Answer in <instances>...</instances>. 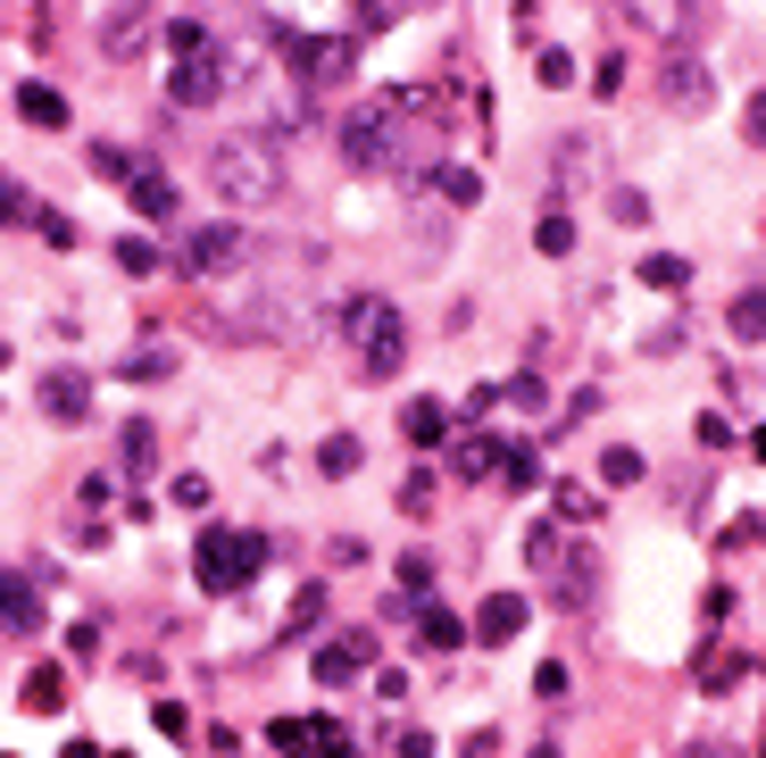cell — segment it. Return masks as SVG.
Returning a JSON list of instances; mask_svg holds the SVG:
<instances>
[{
  "label": "cell",
  "instance_id": "obj_47",
  "mask_svg": "<svg viewBox=\"0 0 766 758\" xmlns=\"http://www.w3.org/2000/svg\"><path fill=\"white\" fill-rule=\"evenodd\" d=\"M58 758H100V750H93V741H67V750H58Z\"/></svg>",
  "mask_w": 766,
  "mask_h": 758
},
{
  "label": "cell",
  "instance_id": "obj_31",
  "mask_svg": "<svg viewBox=\"0 0 766 758\" xmlns=\"http://www.w3.org/2000/svg\"><path fill=\"white\" fill-rule=\"evenodd\" d=\"M117 451H126V475H142L150 458H159V434H150V425L133 418V425H126V442H117Z\"/></svg>",
  "mask_w": 766,
  "mask_h": 758
},
{
  "label": "cell",
  "instance_id": "obj_33",
  "mask_svg": "<svg viewBox=\"0 0 766 758\" xmlns=\"http://www.w3.org/2000/svg\"><path fill=\"white\" fill-rule=\"evenodd\" d=\"M117 267H126V275H159V250H150L142 234H126V242H117Z\"/></svg>",
  "mask_w": 766,
  "mask_h": 758
},
{
  "label": "cell",
  "instance_id": "obj_20",
  "mask_svg": "<svg viewBox=\"0 0 766 758\" xmlns=\"http://www.w3.org/2000/svg\"><path fill=\"white\" fill-rule=\"evenodd\" d=\"M142 34H150V9H142V0H133V9H117V18L100 25V51H109V58H126V51H133V42H142Z\"/></svg>",
  "mask_w": 766,
  "mask_h": 758
},
{
  "label": "cell",
  "instance_id": "obj_32",
  "mask_svg": "<svg viewBox=\"0 0 766 758\" xmlns=\"http://www.w3.org/2000/svg\"><path fill=\"white\" fill-rule=\"evenodd\" d=\"M525 567H533V575L559 567V526H533V533H525Z\"/></svg>",
  "mask_w": 766,
  "mask_h": 758
},
{
  "label": "cell",
  "instance_id": "obj_43",
  "mask_svg": "<svg viewBox=\"0 0 766 758\" xmlns=\"http://www.w3.org/2000/svg\"><path fill=\"white\" fill-rule=\"evenodd\" d=\"M559 509H567V517H592V509H600V500H592V492H583V484H559Z\"/></svg>",
  "mask_w": 766,
  "mask_h": 758
},
{
  "label": "cell",
  "instance_id": "obj_46",
  "mask_svg": "<svg viewBox=\"0 0 766 758\" xmlns=\"http://www.w3.org/2000/svg\"><path fill=\"white\" fill-rule=\"evenodd\" d=\"M742 142H758V151H766V93L749 100V117H742Z\"/></svg>",
  "mask_w": 766,
  "mask_h": 758
},
{
  "label": "cell",
  "instance_id": "obj_48",
  "mask_svg": "<svg viewBox=\"0 0 766 758\" xmlns=\"http://www.w3.org/2000/svg\"><path fill=\"white\" fill-rule=\"evenodd\" d=\"M683 758H716V741H692V750H683Z\"/></svg>",
  "mask_w": 766,
  "mask_h": 758
},
{
  "label": "cell",
  "instance_id": "obj_15",
  "mask_svg": "<svg viewBox=\"0 0 766 758\" xmlns=\"http://www.w3.org/2000/svg\"><path fill=\"white\" fill-rule=\"evenodd\" d=\"M400 359H409V334H400V317L384 325L375 342H358V367H367V376H400Z\"/></svg>",
  "mask_w": 766,
  "mask_h": 758
},
{
  "label": "cell",
  "instance_id": "obj_13",
  "mask_svg": "<svg viewBox=\"0 0 766 758\" xmlns=\"http://www.w3.org/2000/svg\"><path fill=\"white\" fill-rule=\"evenodd\" d=\"M0 626L9 634H42V600H34L25 575H0Z\"/></svg>",
  "mask_w": 766,
  "mask_h": 758
},
{
  "label": "cell",
  "instance_id": "obj_3",
  "mask_svg": "<svg viewBox=\"0 0 766 758\" xmlns=\"http://www.w3.org/2000/svg\"><path fill=\"white\" fill-rule=\"evenodd\" d=\"M234 259H250V234L242 226H192L184 234V275H225Z\"/></svg>",
  "mask_w": 766,
  "mask_h": 758
},
{
  "label": "cell",
  "instance_id": "obj_14",
  "mask_svg": "<svg viewBox=\"0 0 766 758\" xmlns=\"http://www.w3.org/2000/svg\"><path fill=\"white\" fill-rule=\"evenodd\" d=\"M175 367H184V359H175V342H142V350L117 359V376H126V383H168Z\"/></svg>",
  "mask_w": 766,
  "mask_h": 758
},
{
  "label": "cell",
  "instance_id": "obj_30",
  "mask_svg": "<svg viewBox=\"0 0 766 758\" xmlns=\"http://www.w3.org/2000/svg\"><path fill=\"white\" fill-rule=\"evenodd\" d=\"M533 242H542L550 259H567V250H575V217H567V209H550L542 226H533Z\"/></svg>",
  "mask_w": 766,
  "mask_h": 758
},
{
  "label": "cell",
  "instance_id": "obj_17",
  "mask_svg": "<svg viewBox=\"0 0 766 758\" xmlns=\"http://www.w3.org/2000/svg\"><path fill=\"white\" fill-rule=\"evenodd\" d=\"M725 334H733V342H758V334H766V284L733 292V308H725Z\"/></svg>",
  "mask_w": 766,
  "mask_h": 758
},
{
  "label": "cell",
  "instance_id": "obj_39",
  "mask_svg": "<svg viewBox=\"0 0 766 758\" xmlns=\"http://www.w3.org/2000/svg\"><path fill=\"white\" fill-rule=\"evenodd\" d=\"M150 717H159V734H175V741H192V717H184V708H175V701H159V708H150Z\"/></svg>",
  "mask_w": 766,
  "mask_h": 758
},
{
  "label": "cell",
  "instance_id": "obj_26",
  "mask_svg": "<svg viewBox=\"0 0 766 758\" xmlns=\"http://www.w3.org/2000/svg\"><path fill=\"white\" fill-rule=\"evenodd\" d=\"M433 192L458 201V209H475V201H484V175H475V167H442V175H433Z\"/></svg>",
  "mask_w": 766,
  "mask_h": 758
},
{
  "label": "cell",
  "instance_id": "obj_25",
  "mask_svg": "<svg viewBox=\"0 0 766 758\" xmlns=\"http://www.w3.org/2000/svg\"><path fill=\"white\" fill-rule=\"evenodd\" d=\"M317 467L334 475V484H342V475H358V434H325L317 442Z\"/></svg>",
  "mask_w": 766,
  "mask_h": 758
},
{
  "label": "cell",
  "instance_id": "obj_28",
  "mask_svg": "<svg viewBox=\"0 0 766 758\" xmlns=\"http://www.w3.org/2000/svg\"><path fill=\"white\" fill-rule=\"evenodd\" d=\"M168 51H175V58H201V51H217V34H208L201 18H175V25H168Z\"/></svg>",
  "mask_w": 766,
  "mask_h": 758
},
{
  "label": "cell",
  "instance_id": "obj_19",
  "mask_svg": "<svg viewBox=\"0 0 766 758\" xmlns=\"http://www.w3.org/2000/svg\"><path fill=\"white\" fill-rule=\"evenodd\" d=\"M400 434H409V442H425V451H433V442L450 434V409H442V400H409V409H400Z\"/></svg>",
  "mask_w": 766,
  "mask_h": 758
},
{
  "label": "cell",
  "instance_id": "obj_36",
  "mask_svg": "<svg viewBox=\"0 0 766 758\" xmlns=\"http://www.w3.org/2000/svg\"><path fill=\"white\" fill-rule=\"evenodd\" d=\"M25 217H34V201L18 184H0V226H25Z\"/></svg>",
  "mask_w": 766,
  "mask_h": 758
},
{
  "label": "cell",
  "instance_id": "obj_9",
  "mask_svg": "<svg viewBox=\"0 0 766 758\" xmlns=\"http://www.w3.org/2000/svg\"><path fill=\"white\" fill-rule=\"evenodd\" d=\"M42 409L67 418V425H84V418H93V383L75 376V367H51V376H42Z\"/></svg>",
  "mask_w": 766,
  "mask_h": 758
},
{
  "label": "cell",
  "instance_id": "obj_23",
  "mask_svg": "<svg viewBox=\"0 0 766 758\" xmlns=\"http://www.w3.org/2000/svg\"><path fill=\"white\" fill-rule=\"evenodd\" d=\"M641 284H650V292H683V284H692V259H675V250H650V259H641Z\"/></svg>",
  "mask_w": 766,
  "mask_h": 758
},
{
  "label": "cell",
  "instance_id": "obj_16",
  "mask_svg": "<svg viewBox=\"0 0 766 758\" xmlns=\"http://www.w3.org/2000/svg\"><path fill=\"white\" fill-rule=\"evenodd\" d=\"M18 117L25 126H67V93H51V84H18Z\"/></svg>",
  "mask_w": 766,
  "mask_h": 758
},
{
  "label": "cell",
  "instance_id": "obj_40",
  "mask_svg": "<svg viewBox=\"0 0 766 758\" xmlns=\"http://www.w3.org/2000/svg\"><path fill=\"white\" fill-rule=\"evenodd\" d=\"M317 617H325V584H309V592H300V608H292V626H317Z\"/></svg>",
  "mask_w": 766,
  "mask_h": 758
},
{
  "label": "cell",
  "instance_id": "obj_6",
  "mask_svg": "<svg viewBox=\"0 0 766 758\" xmlns=\"http://www.w3.org/2000/svg\"><path fill=\"white\" fill-rule=\"evenodd\" d=\"M225 93V67H217V51H201V58H184V67H175L168 76V100L175 109H208V100Z\"/></svg>",
  "mask_w": 766,
  "mask_h": 758
},
{
  "label": "cell",
  "instance_id": "obj_44",
  "mask_svg": "<svg viewBox=\"0 0 766 758\" xmlns=\"http://www.w3.org/2000/svg\"><path fill=\"white\" fill-rule=\"evenodd\" d=\"M758 533H766L758 517H733V526H725V550H749V542H758Z\"/></svg>",
  "mask_w": 766,
  "mask_h": 758
},
{
  "label": "cell",
  "instance_id": "obj_51",
  "mask_svg": "<svg viewBox=\"0 0 766 758\" xmlns=\"http://www.w3.org/2000/svg\"><path fill=\"white\" fill-rule=\"evenodd\" d=\"M0 367H9V342H0Z\"/></svg>",
  "mask_w": 766,
  "mask_h": 758
},
{
  "label": "cell",
  "instance_id": "obj_34",
  "mask_svg": "<svg viewBox=\"0 0 766 758\" xmlns=\"http://www.w3.org/2000/svg\"><path fill=\"white\" fill-rule=\"evenodd\" d=\"M317 758H358V741H350V725H334V717H317Z\"/></svg>",
  "mask_w": 766,
  "mask_h": 758
},
{
  "label": "cell",
  "instance_id": "obj_38",
  "mask_svg": "<svg viewBox=\"0 0 766 758\" xmlns=\"http://www.w3.org/2000/svg\"><path fill=\"white\" fill-rule=\"evenodd\" d=\"M608 209H617V226H650V201H641V192H617Z\"/></svg>",
  "mask_w": 766,
  "mask_h": 758
},
{
  "label": "cell",
  "instance_id": "obj_41",
  "mask_svg": "<svg viewBox=\"0 0 766 758\" xmlns=\"http://www.w3.org/2000/svg\"><path fill=\"white\" fill-rule=\"evenodd\" d=\"M500 400H517V409H542V376H517V383H508Z\"/></svg>",
  "mask_w": 766,
  "mask_h": 758
},
{
  "label": "cell",
  "instance_id": "obj_11",
  "mask_svg": "<svg viewBox=\"0 0 766 758\" xmlns=\"http://www.w3.org/2000/svg\"><path fill=\"white\" fill-rule=\"evenodd\" d=\"M525 634V600L517 592H492L484 608H475V642H517Z\"/></svg>",
  "mask_w": 766,
  "mask_h": 758
},
{
  "label": "cell",
  "instance_id": "obj_27",
  "mask_svg": "<svg viewBox=\"0 0 766 758\" xmlns=\"http://www.w3.org/2000/svg\"><path fill=\"white\" fill-rule=\"evenodd\" d=\"M500 475L517 484V492H525V484H542V458H533V442H500Z\"/></svg>",
  "mask_w": 766,
  "mask_h": 758
},
{
  "label": "cell",
  "instance_id": "obj_1",
  "mask_svg": "<svg viewBox=\"0 0 766 758\" xmlns=\"http://www.w3.org/2000/svg\"><path fill=\"white\" fill-rule=\"evenodd\" d=\"M208 184H217V201H234V209L276 201L283 167H276V151H267V133H234V142H217V151H208Z\"/></svg>",
  "mask_w": 766,
  "mask_h": 758
},
{
  "label": "cell",
  "instance_id": "obj_29",
  "mask_svg": "<svg viewBox=\"0 0 766 758\" xmlns=\"http://www.w3.org/2000/svg\"><path fill=\"white\" fill-rule=\"evenodd\" d=\"M600 484H617V492H625V484H641V451H625V442H617V451H600Z\"/></svg>",
  "mask_w": 766,
  "mask_h": 758
},
{
  "label": "cell",
  "instance_id": "obj_49",
  "mask_svg": "<svg viewBox=\"0 0 766 758\" xmlns=\"http://www.w3.org/2000/svg\"><path fill=\"white\" fill-rule=\"evenodd\" d=\"M749 451H758V458H766V425H758V434H749Z\"/></svg>",
  "mask_w": 766,
  "mask_h": 758
},
{
  "label": "cell",
  "instance_id": "obj_5",
  "mask_svg": "<svg viewBox=\"0 0 766 758\" xmlns=\"http://www.w3.org/2000/svg\"><path fill=\"white\" fill-rule=\"evenodd\" d=\"M375 659V634L367 626H350V634H334V642H317V667L309 675L325 683V692H342V683H358V667Z\"/></svg>",
  "mask_w": 766,
  "mask_h": 758
},
{
  "label": "cell",
  "instance_id": "obj_22",
  "mask_svg": "<svg viewBox=\"0 0 766 758\" xmlns=\"http://www.w3.org/2000/svg\"><path fill=\"white\" fill-rule=\"evenodd\" d=\"M267 741H276L283 758H317V717H276V725H267Z\"/></svg>",
  "mask_w": 766,
  "mask_h": 758
},
{
  "label": "cell",
  "instance_id": "obj_37",
  "mask_svg": "<svg viewBox=\"0 0 766 758\" xmlns=\"http://www.w3.org/2000/svg\"><path fill=\"white\" fill-rule=\"evenodd\" d=\"M392 758H433V734H417V725H400V734H392Z\"/></svg>",
  "mask_w": 766,
  "mask_h": 758
},
{
  "label": "cell",
  "instance_id": "obj_7",
  "mask_svg": "<svg viewBox=\"0 0 766 758\" xmlns=\"http://www.w3.org/2000/svg\"><path fill=\"white\" fill-rule=\"evenodd\" d=\"M283 42V51H292L300 58V76H309V84H342V76H350V42H300V34H276Z\"/></svg>",
  "mask_w": 766,
  "mask_h": 758
},
{
  "label": "cell",
  "instance_id": "obj_42",
  "mask_svg": "<svg viewBox=\"0 0 766 758\" xmlns=\"http://www.w3.org/2000/svg\"><path fill=\"white\" fill-rule=\"evenodd\" d=\"M542 84H575V58H567V51H542Z\"/></svg>",
  "mask_w": 766,
  "mask_h": 758
},
{
  "label": "cell",
  "instance_id": "obj_45",
  "mask_svg": "<svg viewBox=\"0 0 766 758\" xmlns=\"http://www.w3.org/2000/svg\"><path fill=\"white\" fill-rule=\"evenodd\" d=\"M34 226H42V234H51V242H58V250H75V226H67V217H51V209H34Z\"/></svg>",
  "mask_w": 766,
  "mask_h": 758
},
{
  "label": "cell",
  "instance_id": "obj_35",
  "mask_svg": "<svg viewBox=\"0 0 766 758\" xmlns=\"http://www.w3.org/2000/svg\"><path fill=\"white\" fill-rule=\"evenodd\" d=\"M93 167H100V175H117V184H126V175L142 167V159H133V151H117V142H93Z\"/></svg>",
  "mask_w": 766,
  "mask_h": 758
},
{
  "label": "cell",
  "instance_id": "obj_18",
  "mask_svg": "<svg viewBox=\"0 0 766 758\" xmlns=\"http://www.w3.org/2000/svg\"><path fill=\"white\" fill-rule=\"evenodd\" d=\"M417 642H425V650H450V642H467V626H458V608L425 600V608H417Z\"/></svg>",
  "mask_w": 766,
  "mask_h": 758
},
{
  "label": "cell",
  "instance_id": "obj_50",
  "mask_svg": "<svg viewBox=\"0 0 766 758\" xmlns=\"http://www.w3.org/2000/svg\"><path fill=\"white\" fill-rule=\"evenodd\" d=\"M533 758H559V750H550V741H542V750H533Z\"/></svg>",
  "mask_w": 766,
  "mask_h": 758
},
{
  "label": "cell",
  "instance_id": "obj_21",
  "mask_svg": "<svg viewBox=\"0 0 766 758\" xmlns=\"http://www.w3.org/2000/svg\"><path fill=\"white\" fill-rule=\"evenodd\" d=\"M492 467H500V442H492V434L450 442V475H492Z\"/></svg>",
  "mask_w": 766,
  "mask_h": 758
},
{
  "label": "cell",
  "instance_id": "obj_8",
  "mask_svg": "<svg viewBox=\"0 0 766 758\" xmlns=\"http://www.w3.org/2000/svg\"><path fill=\"white\" fill-rule=\"evenodd\" d=\"M550 575H559V584H550V600H559V608H583V600H592V584H600V550H592V542H583V550H559V567H550Z\"/></svg>",
  "mask_w": 766,
  "mask_h": 758
},
{
  "label": "cell",
  "instance_id": "obj_24",
  "mask_svg": "<svg viewBox=\"0 0 766 758\" xmlns=\"http://www.w3.org/2000/svg\"><path fill=\"white\" fill-rule=\"evenodd\" d=\"M25 708H34V717H51L58 701H67V675H58V667H34V675H25V692H18Z\"/></svg>",
  "mask_w": 766,
  "mask_h": 758
},
{
  "label": "cell",
  "instance_id": "obj_12",
  "mask_svg": "<svg viewBox=\"0 0 766 758\" xmlns=\"http://www.w3.org/2000/svg\"><path fill=\"white\" fill-rule=\"evenodd\" d=\"M126 201H133L142 217H175V184H168V167H150V159H142V167L126 175Z\"/></svg>",
  "mask_w": 766,
  "mask_h": 758
},
{
  "label": "cell",
  "instance_id": "obj_2",
  "mask_svg": "<svg viewBox=\"0 0 766 758\" xmlns=\"http://www.w3.org/2000/svg\"><path fill=\"white\" fill-rule=\"evenodd\" d=\"M259 567H267V533H250V526H208L201 542H192V575H201V592H217V600H234Z\"/></svg>",
  "mask_w": 766,
  "mask_h": 758
},
{
  "label": "cell",
  "instance_id": "obj_4",
  "mask_svg": "<svg viewBox=\"0 0 766 758\" xmlns=\"http://www.w3.org/2000/svg\"><path fill=\"white\" fill-rule=\"evenodd\" d=\"M658 93H667V109H675V117H700V109L716 100V76H709V58L675 51V58H667V76H658Z\"/></svg>",
  "mask_w": 766,
  "mask_h": 758
},
{
  "label": "cell",
  "instance_id": "obj_10",
  "mask_svg": "<svg viewBox=\"0 0 766 758\" xmlns=\"http://www.w3.org/2000/svg\"><path fill=\"white\" fill-rule=\"evenodd\" d=\"M384 325H392V301H384V292H358V301L334 308V334H342V342H375Z\"/></svg>",
  "mask_w": 766,
  "mask_h": 758
},
{
  "label": "cell",
  "instance_id": "obj_52",
  "mask_svg": "<svg viewBox=\"0 0 766 758\" xmlns=\"http://www.w3.org/2000/svg\"><path fill=\"white\" fill-rule=\"evenodd\" d=\"M758 758H766V741H758Z\"/></svg>",
  "mask_w": 766,
  "mask_h": 758
}]
</instances>
